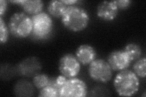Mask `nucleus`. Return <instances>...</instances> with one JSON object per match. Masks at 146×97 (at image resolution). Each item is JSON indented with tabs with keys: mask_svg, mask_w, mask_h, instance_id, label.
<instances>
[{
	"mask_svg": "<svg viewBox=\"0 0 146 97\" xmlns=\"http://www.w3.org/2000/svg\"><path fill=\"white\" fill-rule=\"evenodd\" d=\"M49 80L50 78L47 75L40 73L33 77V83L36 89L41 90L48 84Z\"/></svg>",
	"mask_w": 146,
	"mask_h": 97,
	"instance_id": "obj_18",
	"label": "nucleus"
},
{
	"mask_svg": "<svg viewBox=\"0 0 146 97\" xmlns=\"http://www.w3.org/2000/svg\"><path fill=\"white\" fill-rule=\"evenodd\" d=\"M64 4H65L67 6H74L76 5L77 3H79V1L77 0H62Z\"/></svg>",
	"mask_w": 146,
	"mask_h": 97,
	"instance_id": "obj_24",
	"label": "nucleus"
},
{
	"mask_svg": "<svg viewBox=\"0 0 146 97\" xmlns=\"http://www.w3.org/2000/svg\"><path fill=\"white\" fill-rule=\"evenodd\" d=\"M34 87L33 83L25 79H21L15 83L13 87V92L17 96H33L35 92Z\"/></svg>",
	"mask_w": 146,
	"mask_h": 97,
	"instance_id": "obj_13",
	"label": "nucleus"
},
{
	"mask_svg": "<svg viewBox=\"0 0 146 97\" xmlns=\"http://www.w3.org/2000/svg\"><path fill=\"white\" fill-rule=\"evenodd\" d=\"M8 27L11 34L15 38H27L32 34L33 21L26 13L16 12L9 20Z\"/></svg>",
	"mask_w": 146,
	"mask_h": 97,
	"instance_id": "obj_3",
	"label": "nucleus"
},
{
	"mask_svg": "<svg viewBox=\"0 0 146 97\" xmlns=\"http://www.w3.org/2000/svg\"><path fill=\"white\" fill-rule=\"evenodd\" d=\"M86 83L78 78H67L60 88V97H85L87 95Z\"/></svg>",
	"mask_w": 146,
	"mask_h": 97,
	"instance_id": "obj_6",
	"label": "nucleus"
},
{
	"mask_svg": "<svg viewBox=\"0 0 146 97\" xmlns=\"http://www.w3.org/2000/svg\"><path fill=\"white\" fill-rule=\"evenodd\" d=\"M107 62L114 71H121L129 67L131 61L123 50H115L109 54Z\"/></svg>",
	"mask_w": 146,
	"mask_h": 97,
	"instance_id": "obj_9",
	"label": "nucleus"
},
{
	"mask_svg": "<svg viewBox=\"0 0 146 97\" xmlns=\"http://www.w3.org/2000/svg\"><path fill=\"white\" fill-rule=\"evenodd\" d=\"M7 9V2L6 0H1L0 1V17L5 14Z\"/></svg>",
	"mask_w": 146,
	"mask_h": 97,
	"instance_id": "obj_22",
	"label": "nucleus"
},
{
	"mask_svg": "<svg viewBox=\"0 0 146 97\" xmlns=\"http://www.w3.org/2000/svg\"><path fill=\"white\" fill-rule=\"evenodd\" d=\"M133 72L140 78H145L146 75V59L145 57L137 59L133 66Z\"/></svg>",
	"mask_w": 146,
	"mask_h": 97,
	"instance_id": "obj_17",
	"label": "nucleus"
},
{
	"mask_svg": "<svg viewBox=\"0 0 146 97\" xmlns=\"http://www.w3.org/2000/svg\"><path fill=\"white\" fill-rule=\"evenodd\" d=\"M67 7L66 4L63 3L62 0H53L48 3V11L49 15L55 18H62Z\"/></svg>",
	"mask_w": 146,
	"mask_h": 97,
	"instance_id": "obj_15",
	"label": "nucleus"
},
{
	"mask_svg": "<svg viewBox=\"0 0 146 97\" xmlns=\"http://www.w3.org/2000/svg\"><path fill=\"white\" fill-rule=\"evenodd\" d=\"M17 73L25 77H34L42 70V63L35 57H30L23 59L16 66Z\"/></svg>",
	"mask_w": 146,
	"mask_h": 97,
	"instance_id": "obj_8",
	"label": "nucleus"
},
{
	"mask_svg": "<svg viewBox=\"0 0 146 97\" xmlns=\"http://www.w3.org/2000/svg\"><path fill=\"white\" fill-rule=\"evenodd\" d=\"M123 50L127 54L131 62L139 59L142 54V50L140 46L138 44L133 43L127 44Z\"/></svg>",
	"mask_w": 146,
	"mask_h": 97,
	"instance_id": "obj_16",
	"label": "nucleus"
},
{
	"mask_svg": "<svg viewBox=\"0 0 146 97\" xmlns=\"http://www.w3.org/2000/svg\"><path fill=\"white\" fill-rule=\"evenodd\" d=\"M33 21L32 36L35 39L42 40L48 38L53 30V21L48 13L41 12L31 16Z\"/></svg>",
	"mask_w": 146,
	"mask_h": 97,
	"instance_id": "obj_4",
	"label": "nucleus"
},
{
	"mask_svg": "<svg viewBox=\"0 0 146 97\" xmlns=\"http://www.w3.org/2000/svg\"><path fill=\"white\" fill-rule=\"evenodd\" d=\"M12 3L18 4L27 15H35L42 12L44 4L41 0H18L12 1Z\"/></svg>",
	"mask_w": 146,
	"mask_h": 97,
	"instance_id": "obj_12",
	"label": "nucleus"
},
{
	"mask_svg": "<svg viewBox=\"0 0 146 97\" xmlns=\"http://www.w3.org/2000/svg\"><path fill=\"white\" fill-rule=\"evenodd\" d=\"M80 63L75 55L66 53L60 58L58 63V70L61 75L66 78H75L80 71Z\"/></svg>",
	"mask_w": 146,
	"mask_h": 97,
	"instance_id": "obj_7",
	"label": "nucleus"
},
{
	"mask_svg": "<svg viewBox=\"0 0 146 97\" xmlns=\"http://www.w3.org/2000/svg\"><path fill=\"white\" fill-rule=\"evenodd\" d=\"M75 56L80 64L86 66L89 65L96 59L97 53L93 46L89 44H82L76 49Z\"/></svg>",
	"mask_w": 146,
	"mask_h": 97,
	"instance_id": "obj_11",
	"label": "nucleus"
},
{
	"mask_svg": "<svg viewBox=\"0 0 146 97\" xmlns=\"http://www.w3.org/2000/svg\"><path fill=\"white\" fill-rule=\"evenodd\" d=\"M88 73L93 80L106 83L111 80L113 70L107 61L96 58L89 64Z\"/></svg>",
	"mask_w": 146,
	"mask_h": 97,
	"instance_id": "obj_5",
	"label": "nucleus"
},
{
	"mask_svg": "<svg viewBox=\"0 0 146 97\" xmlns=\"http://www.w3.org/2000/svg\"><path fill=\"white\" fill-rule=\"evenodd\" d=\"M113 86L119 96H133L139 89V77L132 71L125 69L117 73L113 81Z\"/></svg>",
	"mask_w": 146,
	"mask_h": 97,
	"instance_id": "obj_2",
	"label": "nucleus"
},
{
	"mask_svg": "<svg viewBox=\"0 0 146 97\" xmlns=\"http://www.w3.org/2000/svg\"><path fill=\"white\" fill-rule=\"evenodd\" d=\"M119 9L113 1H103L97 7V16L105 21H112L117 17Z\"/></svg>",
	"mask_w": 146,
	"mask_h": 97,
	"instance_id": "obj_10",
	"label": "nucleus"
},
{
	"mask_svg": "<svg viewBox=\"0 0 146 97\" xmlns=\"http://www.w3.org/2000/svg\"><path fill=\"white\" fill-rule=\"evenodd\" d=\"M118 9H122V10H125L129 8L131 4V1L130 0H117V1H114Z\"/></svg>",
	"mask_w": 146,
	"mask_h": 97,
	"instance_id": "obj_21",
	"label": "nucleus"
},
{
	"mask_svg": "<svg viewBox=\"0 0 146 97\" xmlns=\"http://www.w3.org/2000/svg\"><path fill=\"white\" fill-rule=\"evenodd\" d=\"M66 80H67V78L62 75H59L58 77H57L56 78L57 83L58 85V86L60 87H60L64 84V83H65V82L66 81Z\"/></svg>",
	"mask_w": 146,
	"mask_h": 97,
	"instance_id": "obj_23",
	"label": "nucleus"
},
{
	"mask_svg": "<svg viewBox=\"0 0 146 97\" xmlns=\"http://www.w3.org/2000/svg\"><path fill=\"white\" fill-rule=\"evenodd\" d=\"M38 96L40 97L60 96V87L57 84L56 78H50L48 84L40 90Z\"/></svg>",
	"mask_w": 146,
	"mask_h": 97,
	"instance_id": "obj_14",
	"label": "nucleus"
},
{
	"mask_svg": "<svg viewBox=\"0 0 146 97\" xmlns=\"http://www.w3.org/2000/svg\"><path fill=\"white\" fill-rule=\"evenodd\" d=\"M17 73L16 67H13L9 64L1 65V78L3 80L11 79Z\"/></svg>",
	"mask_w": 146,
	"mask_h": 97,
	"instance_id": "obj_19",
	"label": "nucleus"
},
{
	"mask_svg": "<svg viewBox=\"0 0 146 97\" xmlns=\"http://www.w3.org/2000/svg\"><path fill=\"white\" fill-rule=\"evenodd\" d=\"M9 29L8 26L3 19V17H0V42L1 44L7 43L9 35Z\"/></svg>",
	"mask_w": 146,
	"mask_h": 97,
	"instance_id": "obj_20",
	"label": "nucleus"
},
{
	"mask_svg": "<svg viewBox=\"0 0 146 97\" xmlns=\"http://www.w3.org/2000/svg\"><path fill=\"white\" fill-rule=\"evenodd\" d=\"M63 25L73 32L85 30L88 26L90 15L85 9L76 5L68 6L61 18Z\"/></svg>",
	"mask_w": 146,
	"mask_h": 97,
	"instance_id": "obj_1",
	"label": "nucleus"
}]
</instances>
